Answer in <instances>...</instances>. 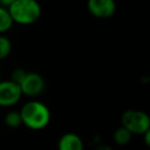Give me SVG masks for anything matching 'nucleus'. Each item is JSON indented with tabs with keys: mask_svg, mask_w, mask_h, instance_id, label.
<instances>
[{
	"mask_svg": "<svg viewBox=\"0 0 150 150\" xmlns=\"http://www.w3.org/2000/svg\"><path fill=\"white\" fill-rule=\"evenodd\" d=\"M19 112L22 124L32 130H41L46 128L50 121V111L48 107L39 101L26 103Z\"/></svg>",
	"mask_w": 150,
	"mask_h": 150,
	"instance_id": "f257e3e1",
	"label": "nucleus"
},
{
	"mask_svg": "<svg viewBox=\"0 0 150 150\" xmlns=\"http://www.w3.org/2000/svg\"><path fill=\"white\" fill-rule=\"evenodd\" d=\"M7 9L12 21L20 25H32L41 15V6L38 0H15Z\"/></svg>",
	"mask_w": 150,
	"mask_h": 150,
	"instance_id": "f03ea898",
	"label": "nucleus"
},
{
	"mask_svg": "<svg viewBox=\"0 0 150 150\" xmlns=\"http://www.w3.org/2000/svg\"><path fill=\"white\" fill-rule=\"evenodd\" d=\"M122 127L125 128L131 135H143L150 130V118L148 114L141 110L128 109L121 117Z\"/></svg>",
	"mask_w": 150,
	"mask_h": 150,
	"instance_id": "7ed1b4c3",
	"label": "nucleus"
},
{
	"mask_svg": "<svg viewBox=\"0 0 150 150\" xmlns=\"http://www.w3.org/2000/svg\"><path fill=\"white\" fill-rule=\"evenodd\" d=\"M19 87H20V90H21L22 95L34 97V96L40 95L43 91L45 80L40 74L30 71V73L26 74L23 81L20 83Z\"/></svg>",
	"mask_w": 150,
	"mask_h": 150,
	"instance_id": "20e7f679",
	"label": "nucleus"
},
{
	"mask_svg": "<svg viewBox=\"0 0 150 150\" xmlns=\"http://www.w3.org/2000/svg\"><path fill=\"white\" fill-rule=\"evenodd\" d=\"M22 94L20 87L11 80L0 81V105L11 107L19 102Z\"/></svg>",
	"mask_w": 150,
	"mask_h": 150,
	"instance_id": "39448f33",
	"label": "nucleus"
},
{
	"mask_svg": "<svg viewBox=\"0 0 150 150\" xmlns=\"http://www.w3.org/2000/svg\"><path fill=\"white\" fill-rule=\"evenodd\" d=\"M88 11L98 19L110 18L116 11L115 0H88Z\"/></svg>",
	"mask_w": 150,
	"mask_h": 150,
	"instance_id": "423d86ee",
	"label": "nucleus"
},
{
	"mask_svg": "<svg viewBox=\"0 0 150 150\" xmlns=\"http://www.w3.org/2000/svg\"><path fill=\"white\" fill-rule=\"evenodd\" d=\"M83 141L75 132L63 134L57 143V150H83Z\"/></svg>",
	"mask_w": 150,
	"mask_h": 150,
	"instance_id": "0eeeda50",
	"label": "nucleus"
},
{
	"mask_svg": "<svg viewBox=\"0 0 150 150\" xmlns=\"http://www.w3.org/2000/svg\"><path fill=\"white\" fill-rule=\"evenodd\" d=\"M131 136L132 135L125 128L120 127L118 129L115 130L112 137H114V141H115L116 144H118V145H127L131 141Z\"/></svg>",
	"mask_w": 150,
	"mask_h": 150,
	"instance_id": "6e6552de",
	"label": "nucleus"
},
{
	"mask_svg": "<svg viewBox=\"0 0 150 150\" xmlns=\"http://www.w3.org/2000/svg\"><path fill=\"white\" fill-rule=\"evenodd\" d=\"M13 25L12 18L8 13V9L0 6V33L7 32Z\"/></svg>",
	"mask_w": 150,
	"mask_h": 150,
	"instance_id": "1a4fd4ad",
	"label": "nucleus"
},
{
	"mask_svg": "<svg viewBox=\"0 0 150 150\" xmlns=\"http://www.w3.org/2000/svg\"><path fill=\"white\" fill-rule=\"evenodd\" d=\"M5 124L8 128H18L22 124L21 122V117H20V112L19 111H9L6 114L5 116Z\"/></svg>",
	"mask_w": 150,
	"mask_h": 150,
	"instance_id": "9d476101",
	"label": "nucleus"
},
{
	"mask_svg": "<svg viewBox=\"0 0 150 150\" xmlns=\"http://www.w3.org/2000/svg\"><path fill=\"white\" fill-rule=\"evenodd\" d=\"M11 49H12V43L9 39L0 35V60L8 56V54L11 53Z\"/></svg>",
	"mask_w": 150,
	"mask_h": 150,
	"instance_id": "9b49d317",
	"label": "nucleus"
},
{
	"mask_svg": "<svg viewBox=\"0 0 150 150\" xmlns=\"http://www.w3.org/2000/svg\"><path fill=\"white\" fill-rule=\"evenodd\" d=\"M26 74H27V73H26L23 69L16 68V69H14V70H13V73H12V79H11V81H12V82H14L15 84L20 86V83L23 81V79H25Z\"/></svg>",
	"mask_w": 150,
	"mask_h": 150,
	"instance_id": "f8f14e48",
	"label": "nucleus"
},
{
	"mask_svg": "<svg viewBox=\"0 0 150 150\" xmlns=\"http://www.w3.org/2000/svg\"><path fill=\"white\" fill-rule=\"evenodd\" d=\"M14 1L15 0H0V6L6 8V7H9Z\"/></svg>",
	"mask_w": 150,
	"mask_h": 150,
	"instance_id": "ddd939ff",
	"label": "nucleus"
},
{
	"mask_svg": "<svg viewBox=\"0 0 150 150\" xmlns=\"http://www.w3.org/2000/svg\"><path fill=\"white\" fill-rule=\"evenodd\" d=\"M143 135H144L145 145H146V146H149V145H150V130H149V131H146V132H144Z\"/></svg>",
	"mask_w": 150,
	"mask_h": 150,
	"instance_id": "4468645a",
	"label": "nucleus"
},
{
	"mask_svg": "<svg viewBox=\"0 0 150 150\" xmlns=\"http://www.w3.org/2000/svg\"><path fill=\"white\" fill-rule=\"evenodd\" d=\"M95 150H111V148L108 146V145H100V146H97Z\"/></svg>",
	"mask_w": 150,
	"mask_h": 150,
	"instance_id": "2eb2a0df",
	"label": "nucleus"
}]
</instances>
